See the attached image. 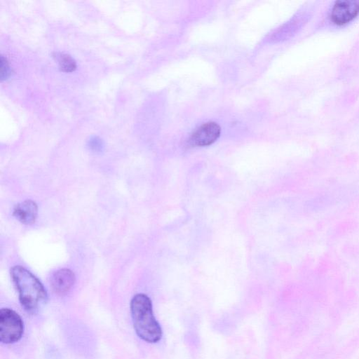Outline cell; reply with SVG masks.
<instances>
[{"label":"cell","mask_w":359,"mask_h":359,"mask_svg":"<svg viewBox=\"0 0 359 359\" xmlns=\"http://www.w3.org/2000/svg\"><path fill=\"white\" fill-rule=\"evenodd\" d=\"M130 313L134 329L140 338L149 343H156L161 339L162 330L147 295L140 293L132 298Z\"/></svg>","instance_id":"cell-2"},{"label":"cell","mask_w":359,"mask_h":359,"mask_svg":"<svg viewBox=\"0 0 359 359\" xmlns=\"http://www.w3.org/2000/svg\"><path fill=\"white\" fill-rule=\"evenodd\" d=\"M88 146L94 152H101L104 148V144L99 137H92L88 142Z\"/></svg>","instance_id":"cell-9"},{"label":"cell","mask_w":359,"mask_h":359,"mask_svg":"<svg viewBox=\"0 0 359 359\" xmlns=\"http://www.w3.org/2000/svg\"><path fill=\"white\" fill-rule=\"evenodd\" d=\"M359 15V1H335L328 8L326 22L334 27H344L354 21Z\"/></svg>","instance_id":"cell-3"},{"label":"cell","mask_w":359,"mask_h":359,"mask_svg":"<svg viewBox=\"0 0 359 359\" xmlns=\"http://www.w3.org/2000/svg\"><path fill=\"white\" fill-rule=\"evenodd\" d=\"M221 128L215 122L204 123L196 128L189 138L192 147H206L213 144L220 136Z\"/></svg>","instance_id":"cell-5"},{"label":"cell","mask_w":359,"mask_h":359,"mask_svg":"<svg viewBox=\"0 0 359 359\" xmlns=\"http://www.w3.org/2000/svg\"><path fill=\"white\" fill-rule=\"evenodd\" d=\"M24 332L23 321L20 315L8 308L0 311V341L5 344L18 341Z\"/></svg>","instance_id":"cell-4"},{"label":"cell","mask_w":359,"mask_h":359,"mask_svg":"<svg viewBox=\"0 0 359 359\" xmlns=\"http://www.w3.org/2000/svg\"><path fill=\"white\" fill-rule=\"evenodd\" d=\"M53 57L58 65L60 71L63 72H72L76 69V60L67 53L55 52Z\"/></svg>","instance_id":"cell-8"},{"label":"cell","mask_w":359,"mask_h":359,"mask_svg":"<svg viewBox=\"0 0 359 359\" xmlns=\"http://www.w3.org/2000/svg\"><path fill=\"white\" fill-rule=\"evenodd\" d=\"M13 214L21 223L31 224L37 217V205L32 200H26L15 205Z\"/></svg>","instance_id":"cell-7"},{"label":"cell","mask_w":359,"mask_h":359,"mask_svg":"<svg viewBox=\"0 0 359 359\" xmlns=\"http://www.w3.org/2000/svg\"><path fill=\"white\" fill-rule=\"evenodd\" d=\"M12 280L17 288L23 308L30 313H36L46 304L47 292L40 280L21 266L11 269Z\"/></svg>","instance_id":"cell-1"},{"label":"cell","mask_w":359,"mask_h":359,"mask_svg":"<svg viewBox=\"0 0 359 359\" xmlns=\"http://www.w3.org/2000/svg\"><path fill=\"white\" fill-rule=\"evenodd\" d=\"M11 75V69L6 58L1 57V79L6 80Z\"/></svg>","instance_id":"cell-10"},{"label":"cell","mask_w":359,"mask_h":359,"mask_svg":"<svg viewBox=\"0 0 359 359\" xmlns=\"http://www.w3.org/2000/svg\"><path fill=\"white\" fill-rule=\"evenodd\" d=\"M74 273L68 269H62L54 272L50 280L53 290L59 295L67 294L74 285Z\"/></svg>","instance_id":"cell-6"}]
</instances>
